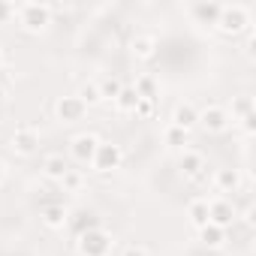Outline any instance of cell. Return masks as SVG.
<instances>
[{"label":"cell","mask_w":256,"mask_h":256,"mask_svg":"<svg viewBox=\"0 0 256 256\" xmlns=\"http://www.w3.org/2000/svg\"><path fill=\"white\" fill-rule=\"evenodd\" d=\"M112 235L102 226H90L84 232H78L76 241V256H108L112 253Z\"/></svg>","instance_id":"6da1fadb"},{"label":"cell","mask_w":256,"mask_h":256,"mask_svg":"<svg viewBox=\"0 0 256 256\" xmlns=\"http://www.w3.org/2000/svg\"><path fill=\"white\" fill-rule=\"evenodd\" d=\"M16 18L28 34H40L52 24V6L48 4H18Z\"/></svg>","instance_id":"7a4b0ae2"},{"label":"cell","mask_w":256,"mask_h":256,"mask_svg":"<svg viewBox=\"0 0 256 256\" xmlns=\"http://www.w3.org/2000/svg\"><path fill=\"white\" fill-rule=\"evenodd\" d=\"M217 28H220L223 34H229V36L244 34V30L250 28V12H247V6H241V4L226 6V4H223V12H220V18H217Z\"/></svg>","instance_id":"3957f363"},{"label":"cell","mask_w":256,"mask_h":256,"mask_svg":"<svg viewBox=\"0 0 256 256\" xmlns=\"http://www.w3.org/2000/svg\"><path fill=\"white\" fill-rule=\"evenodd\" d=\"M120 160H124L120 145H114V142H100V145H96V154H94V160H90V166H94L100 175H108V172H114V169L120 166Z\"/></svg>","instance_id":"277c9868"},{"label":"cell","mask_w":256,"mask_h":256,"mask_svg":"<svg viewBox=\"0 0 256 256\" xmlns=\"http://www.w3.org/2000/svg\"><path fill=\"white\" fill-rule=\"evenodd\" d=\"M196 126H202L205 133H226L229 130V112L223 106H205L199 112Z\"/></svg>","instance_id":"5b68a950"},{"label":"cell","mask_w":256,"mask_h":256,"mask_svg":"<svg viewBox=\"0 0 256 256\" xmlns=\"http://www.w3.org/2000/svg\"><path fill=\"white\" fill-rule=\"evenodd\" d=\"M96 145H100V136H94V133H78V136H72V142H70V157H72L76 163H82V166H90V160H94V154H96Z\"/></svg>","instance_id":"8992f818"},{"label":"cell","mask_w":256,"mask_h":256,"mask_svg":"<svg viewBox=\"0 0 256 256\" xmlns=\"http://www.w3.org/2000/svg\"><path fill=\"white\" fill-rule=\"evenodd\" d=\"M235 205H232V199H226V196H217V199H208V223H214V226H220V229H229L232 223H235Z\"/></svg>","instance_id":"52a82bcc"},{"label":"cell","mask_w":256,"mask_h":256,"mask_svg":"<svg viewBox=\"0 0 256 256\" xmlns=\"http://www.w3.org/2000/svg\"><path fill=\"white\" fill-rule=\"evenodd\" d=\"M12 151L22 154V157L36 154L40 151V130H34V126H18L12 133Z\"/></svg>","instance_id":"ba28073f"},{"label":"cell","mask_w":256,"mask_h":256,"mask_svg":"<svg viewBox=\"0 0 256 256\" xmlns=\"http://www.w3.org/2000/svg\"><path fill=\"white\" fill-rule=\"evenodd\" d=\"M54 114H58V120H64V124H76V120H82V118L88 114V106H84L78 96H60L58 106H54Z\"/></svg>","instance_id":"9c48e42d"},{"label":"cell","mask_w":256,"mask_h":256,"mask_svg":"<svg viewBox=\"0 0 256 256\" xmlns=\"http://www.w3.org/2000/svg\"><path fill=\"white\" fill-rule=\"evenodd\" d=\"M196 120H199V108H196V106H190V102H178V106L172 108V126H178V130L190 133L193 126H196Z\"/></svg>","instance_id":"30bf717a"},{"label":"cell","mask_w":256,"mask_h":256,"mask_svg":"<svg viewBox=\"0 0 256 256\" xmlns=\"http://www.w3.org/2000/svg\"><path fill=\"white\" fill-rule=\"evenodd\" d=\"M178 169H181V175H187V178H202V175H205V157H202L199 151H187V148H184V154L178 157Z\"/></svg>","instance_id":"8fae6325"},{"label":"cell","mask_w":256,"mask_h":256,"mask_svg":"<svg viewBox=\"0 0 256 256\" xmlns=\"http://www.w3.org/2000/svg\"><path fill=\"white\" fill-rule=\"evenodd\" d=\"M220 12H223V4H205V0L190 4V16H193L199 24H217Z\"/></svg>","instance_id":"7c38bea8"},{"label":"cell","mask_w":256,"mask_h":256,"mask_svg":"<svg viewBox=\"0 0 256 256\" xmlns=\"http://www.w3.org/2000/svg\"><path fill=\"white\" fill-rule=\"evenodd\" d=\"M130 52H133V58H136V60H151V58L157 54V40H154V36H148V34H139V36H133Z\"/></svg>","instance_id":"4fadbf2b"},{"label":"cell","mask_w":256,"mask_h":256,"mask_svg":"<svg viewBox=\"0 0 256 256\" xmlns=\"http://www.w3.org/2000/svg\"><path fill=\"white\" fill-rule=\"evenodd\" d=\"M214 187H217V193H235L241 187L238 169H217L214 172Z\"/></svg>","instance_id":"5bb4252c"},{"label":"cell","mask_w":256,"mask_h":256,"mask_svg":"<svg viewBox=\"0 0 256 256\" xmlns=\"http://www.w3.org/2000/svg\"><path fill=\"white\" fill-rule=\"evenodd\" d=\"M112 102H114V112H118V114H133L136 106H139V94L133 90V84H124V90H120Z\"/></svg>","instance_id":"9a60e30c"},{"label":"cell","mask_w":256,"mask_h":256,"mask_svg":"<svg viewBox=\"0 0 256 256\" xmlns=\"http://www.w3.org/2000/svg\"><path fill=\"white\" fill-rule=\"evenodd\" d=\"M66 169H70V163L64 160V154H48V157L42 160V175H46L48 181H60V178L66 175Z\"/></svg>","instance_id":"2e32d148"},{"label":"cell","mask_w":256,"mask_h":256,"mask_svg":"<svg viewBox=\"0 0 256 256\" xmlns=\"http://www.w3.org/2000/svg\"><path fill=\"white\" fill-rule=\"evenodd\" d=\"M42 223H46L48 229H64V226L70 223V211H66L64 205H46V208H42Z\"/></svg>","instance_id":"e0dca14e"},{"label":"cell","mask_w":256,"mask_h":256,"mask_svg":"<svg viewBox=\"0 0 256 256\" xmlns=\"http://www.w3.org/2000/svg\"><path fill=\"white\" fill-rule=\"evenodd\" d=\"M187 217H190V223H193L196 229L208 226V199H193V202L187 205Z\"/></svg>","instance_id":"ac0fdd59"},{"label":"cell","mask_w":256,"mask_h":256,"mask_svg":"<svg viewBox=\"0 0 256 256\" xmlns=\"http://www.w3.org/2000/svg\"><path fill=\"white\" fill-rule=\"evenodd\" d=\"M226 232H229V229H220V226L208 223V226L199 229V238H202L205 247H223V244H226Z\"/></svg>","instance_id":"d6986e66"},{"label":"cell","mask_w":256,"mask_h":256,"mask_svg":"<svg viewBox=\"0 0 256 256\" xmlns=\"http://www.w3.org/2000/svg\"><path fill=\"white\" fill-rule=\"evenodd\" d=\"M133 90L139 94V100H157V78L148 76V72H142V76H136Z\"/></svg>","instance_id":"ffe728a7"},{"label":"cell","mask_w":256,"mask_h":256,"mask_svg":"<svg viewBox=\"0 0 256 256\" xmlns=\"http://www.w3.org/2000/svg\"><path fill=\"white\" fill-rule=\"evenodd\" d=\"M96 90H100V100H114L120 90H124V82L114 78V76H102L96 82Z\"/></svg>","instance_id":"44dd1931"},{"label":"cell","mask_w":256,"mask_h":256,"mask_svg":"<svg viewBox=\"0 0 256 256\" xmlns=\"http://www.w3.org/2000/svg\"><path fill=\"white\" fill-rule=\"evenodd\" d=\"M256 108H253V96H235L232 100V114H229V120H244L247 114H253Z\"/></svg>","instance_id":"7402d4cb"},{"label":"cell","mask_w":256,"mask_h":256,"mask_svg":"<svg viewBox=\"0 0 256 256\" xmlns=\"http://www.w3.org/2000/svg\"><path fill=\"white\" fill-rule=\"evenodd\" d=\"M163 142L169 145V148H184L187 142H190V133H184V130H178V126H166L163 130Z\"/></svg>","instance_id":"603a6c76"},{"label":"cell","mask_w":256,"mask_h":256,"mask_svg":"<svg viewBox=\"0 0 256 256\" xmlns=\"http://www.w3.org/2000/svg\"><path fill=\"white\" fill-rule=\"evenodd\" d=\"M58 184H60V187H64L66 193H78V190L84 187V175H82L78 169H66V175H64V178H60Z\"/></svg>","instance_id":"cb8c5ba5"},{"label":"cell","mask_w":256,"mask_h":256,"mask_svg":"<svg viewBox=\"0 0 256 256\" xmlns=\"http://www.w3.org/2000/svg\"><path fill=\"white\" fill-rule=\"evenodd\" d=\"M76 96H78L84 106H96V102H102V100H100V90H96V82H84L82 90H78Z\"/></svg>","instance_id":"d4e9b609"},{"label":"cell","mask_w":256,"mask_h":256,"mask_svg":"<svg viewBox=\"0 0 256 256\" xmlns=\"http://www.w3.org/2000/svg\"><path fill=\"white\" fill-rule=\"evenodd\" d=\"M136 118H154L157 114V100H139V106H136V112H133Z\"/></svg>","instance_id":"484cf974"},{"label":"cell","mask_w":256,"mask_h":256,"mask_svg":"<svg viewBox=\"0 0 256 256\" xmlns=\"http://www.w3.org/2000/svg\"><path fill=\"white\" fill-rule=\"evenodd\" d=\"M16 10H18V4H0V24H10L12 18H16Z\"/></svg>","instance_id":"4316f807"},{"label":"cell","mask_w":256,"mask_h":256,"mask_svg":"<svg viewBox=\"0 0 256 256\" xmlns=\"http://www.w3.org/2000/svg\"><path fill=\"white\" fill-rule=\"evenodd\" d=\"M120 256H148V250L139 247V244H130V247H124V250H120Z\"/></svg>","instance_id":"83f0119b"},{"label":"cell","mask_w":256,"mask_h":256,"mask_svg":"<svg viewBox=\"0 0 256 256\" xmlns=\"http://www.w3.org/2000/svg\"><path fill=\"white\" fill-rule=\"evenodd\" d=\"M238 124L244 126V133H253V130H256V112H253V114H247V118H244V120H238Z\"/></svg>","instance_id":"f1b7e54d"},{"label":"cell","mask_w":256,"mask_h":256,"mask_svg":"<svg viewBox=\"0 0 256 256\" xmlns=\"http://www.w3.org/2000/svg\"><path fill=\"white\" fill-rule=\"evenodd\" d=\"M244 223H247V226L253 223V208H247V211H244Z\"/></svg>","instance_id":"f546056e"},{"label":"cell","mask_w":256,"mask_h":256,"mask_svg":"<svg viewBox=\"0 0 256 256\" xmlns=\"http://www.w3.org/2000/svg\"><path fill=\"white\" fill-rule=\"evenodd\" d=\"M4 178H6V169H4V163H0V184H4Z\"/></svg>","instance_id":"4dcf8cb0"},{"label":"cell","mask_w":256,"mask_h":256,"mask_svg":"<svg viewBox=\"0 0 256 256\" xmlns=\"http://www.w3.org/2000/svg\"><path fill=\"white\" fill-rule=\"evenodd\" d=\"M0 66H4V48H0Z\"/></svg>","instance_id":"1f68e13d"}]
</instances>
